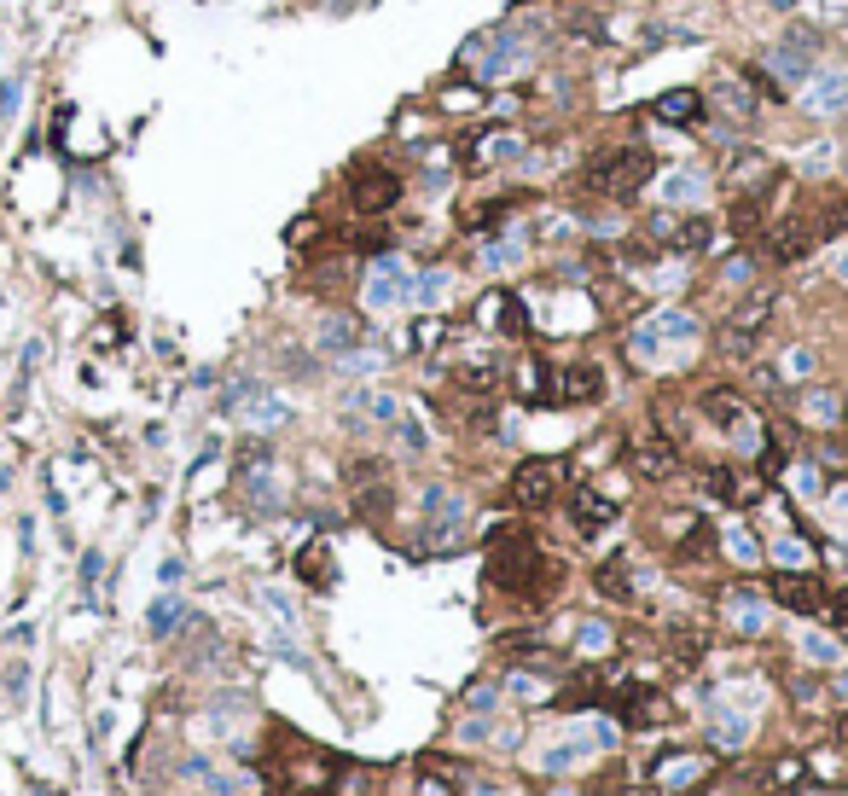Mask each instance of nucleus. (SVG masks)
<instances>
[{"instance_id":"29","label":"nucleus","mask_w":848,"mask_h":796,"mask_svg":"<svg viewBox=\"0 0 848 796\" xmlns=\"http://www.w3.org/2000/svg\"><path fill=\"white\" fill-rule=\"evenodd\" d=\"M320 337H326V349H337V355H344L349 344H354V337H361V326H354V320H326V326H320Z\"/></svg>"},{"instance_id":"7","label":"nucleus","mask_w":848,"mask_h":796,"mask_svg":"<svg viewBox=\"0 0 848 796\" xmlns=\"http://www.w3.org/2000/svg\"><path fill=\"white\" fill-rule=\"evenodd\" d=\"M564 488V460H523L512 471V500L517 506H547Z\"/></svg>"},{"instance_id":"43","label":"nucleus","mask_w":848,"mask_h":796,"mask_svg":"<svg viewBox=\"0 0 848 796\" xmlns=\"http://www.w3.org/2000/svg\"><path fill=\"white\" fill-rule=\"evenodd\" d=\"M419 796H448V791H442V785H424V791H419Z\"/></svg>"},{"instance_id":"22","label":"nucleus","mask_w":848,"mask_h":796,"mask_svg":"<svg viewBox=\"0 0 848 796\" xmlns=\"http://www.w3.org/2000/svg\"><path fill=\"white\" fill-rule=\"evenodd\" d=\"M512 262H523V239H495V245H483V257H477L483 274H506Z\"/></svg>"},{"instance_id":"9","label":"nucleus","mask_w":848,"mask_h":796,"mask_svg":"<svg viewBox=\"0 0 848 796\" xmlns=\"http://www.w3.org/2000/svg\"><path fill=\"white\" fill-rule=\"evenodd\" d=\"M413 297V279H407V268L396 257H378L372 262V279H366V309H401V302Z\"/></svg>"},{"instance_id":"24","label":"nucleus","mask_w":848,"mask_h":796,"mask_svg":"<svg viewBox=\"0 0 848 796\" xmlns=\"http://www.w3.org/2000/svg\"><path fill=\"white\" fill-rule=\"evenodd\" d=\"M634 471H639V477H669V471H674V448H657V443L634 448Z\"/></svg>"},{"instance_id":"35","label":"nucleus","mask_w":848,"mask_h":796,"mask_svg":"<svg viewBox=\"0 0 848 796\" xmlns=\"http://www.w3.org/2000/svg\"><path fill=\"white\" fill-rule=\"evenodd\" d=\"M709 726H715V738H721V744H744V733H750V726H744V716H733V709H721V716L709 721Z\"/></svg>"},{"instance_id":"3","label":"nucleus","mask_w":848,"mask_h":796,"mask_svg":"<svg viewBox=\"0 0 848 796\" xmlns=\"http://www.w3.org/2000/svg\"><path fill=\"white\" fill-rule=\"evenodd\" d=\"M535 575H547L540 547H535L529 535H517V530H500L495 547H488V582L506 587V593H529Z\"/></svg>"},{"instance_id":"21","label":"nucleus","mask_w":848,"mask_h":796,"mask_svg":"<svg viewBox=\"0 0 848 796\" xmlns=\"http://www.w3.org/2000/svg\"><path fill=\"white\" fill-rule=\"evenodd\" d=\"M517 384H523V401H552V366L540 361V355H529V366L517 372Z\"/></svg>"},{"instance_id":"4","label":"nucleus","mask_w":848,"mask_h":796,"mask_svg":"<svg viewBox=\"0 0 848 796\" xmlns=\"http://www.w3.org/2000/svg\"><path fill=\"white\" fill-rule=\"evenodd\" d=\"M349 204L361 215H384L401 204V175L389 163H354L349 169Z\"/></svg>"},{"instance_id":"37","label":"nucleus","mask_w":848,"mask_h":796,"mask_svg":"<svg viewBox=\"0 0 848 796\" xmlns=\"http://www.w3.org/2000/svg\"><path fill=\"white\" fill-rule=\"evenodd\" d=\"M825 611L837 617V634L848 639V587H843V593H831V599H825Z\"/></svg>"},{"instance_id":"39","label":"nucleus","mask_w":848,"mask_h":796,"mask_svg":"<svg viewBox=\"0 0 848 796\" xmlns=\"http://www.w3.org/2000/svg\"><path fill=\"white\" fill-rule=\"evenodd\" d=\"M18 99H24V88H18V82H0V123H7L12 111H18Z\"/></svg>"},{"instance_id":"19","label":"nucleus","mask_w":848,"mask_h":796,"mask_svg":"<svg viewBox=\"0 0 848 796\" xmlns=\"http://www.w3.org/2000/svg\"><path fill=\"white\" fill-rule=\"evenodd\" d=\"M726 175H733L738 186H768V175H773V169H768V158H761V151H750V146H733V151H726Z\"/></svg>"},{"instance_id":"11","label":"nucleus","mask_w":848,"mask_h":796,"mask_svg":"<svg viewBox=\"0 0 848 796\" xmlns=\"http://www.w3.org/2000/svg\"><path fill=\"white\" fill-rule=\"evenodd\" d=\"M802 111H808V116H843V111H848V71L808 76V88H802Z\"/></svg>"},{"instance_id":"41","label":"nucleus","mask_w":848,"mask_h":796,"mask_svg":"<svg viewBox=\"0 0 848 796\" xmlns=\"http://www.w3.org/2000/svg\"><path fill=\"white\" fill-rule=\"evenodd\" d=\"M495 704V686H471V709H488Z\"/></svg>"},{"instance_id":"42","label":"nucleus","mask_w":848,"mask_h":796,"mask_svg":"<svg viewBox=\"0 0 848 796\" xmlns=\"http://www.w3.org/2000/svg\"><path fill=\"white\" fill-rule=\"evenodd\" d=\"M768 7H773V12H790V7H796V0H768Z\"/></svg>"},{"instance_id":"17","label":"nucleus","mask_w":848,"mask_h":796,"mask_svg":"<svg viewBox=\"0 0 848 796\" xmlns=\"http://www.w3.org/2000/svg\"><path fill=\"white\" fill-rule=\"evenodd\" d=\"M610 518H616V506H610L604 495H593V488H575V500H570V523H575V535H599Z\"/></svg>"},{"instance_id":"16","label":"nucleus","mask_w":848,"mask_h":796,"mask_svg":"<svg viewBox=\"0 0 848 796\" xmlns=\"http://www.w3.org/2000/svg\"><path fill=\"white\" fill-rule=\"evenodd\" d=\"M698 408H703L709 425H721V431H738V419L750 413V408L738 401V389H726V384H709L703 396H698Z\"/></svg>"},{"instance_id":"31","label":"nucleus","mask_w":848,"mask_h":796,"mask_svg":"<svg viewBox=\"0 0 848 796\" xmlns=\"http://www.w3.org/2000/svg\"><path fill=\"white\" fill-rule=\"evenodd\" d=\"M180 599H158L151 605V634H175V622H180Z\"/></svg>"},{"instance_id":"44","label":"nucleus","mask_w":848,"mask_h":796,"mask_svg":"<svg viewBox=\"0 0 848 796\" xmlns=\"http://www.w3.org/2000/svg\"><path fill=\"white\" fill-rule=\"evenodd\" d=\"M837 733H843V744H848V721H843V726H837Z\"/></svg>"},{"instance_id":"18","label":"nucleus","mask_w":848,"mask_h":796,"mask_svg":"<svg viewBox=\"0 0 848 796\" xmlns=\"http://www.w3.org/2000/svg\"><path fill=\"white\" fill-rule=\"evenodd\" d=\"M663 198H669V204H703V198H709V175H703V169H674V175L663 181Z\"/></svg>"},{"instance_id":"12","label":"nucleus","mask_w":848,"mask_h":796,"mask_svg":"<svg viewBox=\"0 0 848 796\" xmlns=\"http://www.w3.org/2000/svg\"><path fill=\"white\" fill-rule=\"evenodd\" d=\"M773 593H778V605H790L796 617H820L825 611V587L813 582V575L785 570V575H773Z\"/></svg>"},{"instance_id":"23","label":"nucleus","mask_w":848,"mask_h":796,"mask_svg":"<svg viewBox=\"0 0 848 796\" xmlns=\"http://www.w3.org/2000/svg\"><path fill=\"white\" fill-rule=\"evenodd\" d=\"M599 593H604V599H634V570H627L622 558L599 564Z\"/></svg>"},{"instance_id":"5","label":"nucleus","mask_w":848,"mask_h":796,"mask_svg":"<svg viewBox=\"0 0 848 796\" xmlns=\"http://www.w3.org/2000/svg\"><path fill=\"white\" fill-rule=\"evenodd\" d=\"M761 64H768V71H778L785 82H808L813 64H820V36H813V29H796V36L773 41L768 53H761Z\"/></svg>"},{"instance_id":"10","label":"nucleus","mask_w":848,"mask_h":796,"mask_svg":"<svg viewBox=\"0 0 848 796\" xmlns=\"http://www.w3.org/2000/svg\"><path fill=\"white\" fill-rule=\"evenodd\" d=\"M813 245H820V233H813L808 215H785L768 233V262H802V257H813Z\"/></svg>"},{"instance_id":"32","label":"nucleus","mask_w":848,"mask_h":796,"mask_svg":"<svg viewBox=\"0 0 848 796\" xmlns=\"http://www.w3.org/2000/svg\"><path fill=\"white\" fill-rule=\"evenodd\" d=\"M575 646H582V651H604L610 646V629H604V622H575Z\"/></svg>"},{"instance_id":"13","label":"nucleus","mask_w":848,"mask_h":796,"mask_svg":"<svg viewBox=\"0 0 848 796\" xmlns=\"http://www.w3.org/2000/svg\"><path fill=\"white\" fill-rule=\"evenodd\" d=\"M604 396V372L593 366V361H575V366H564L558 372V384H552V401H599Z\"/></svg>"},{"instance_id":"2","label":"nucleus","mask_w":848,"mask_h":796,"mask_svg":"<svg viewBox=\"0 0 848 796\" xmlns=\"http://www.w3.org/2000/svg\"><path fill=\"white\" fill-rule=\"evenodd\" d=\"M651 151L646 146H627V151H604V158H593L582 169V186L587 192L610 198V204H627V198H639L651 186Z\"/></svg>"},{"instance_id":"27","label":"nucleus","mask_w":848,"mask_h":796,"mask_svg":"<svg viewBox=\"0 0 848 796\" xmlns=\"http://www.w3.org/2000/svg\"><path fill=\"white\" fill-rule=\"evenodd\" d=\"M715 99H721V105H726V111H733V116H738V123H750V116H756V99H750V94H744V88H738V82H715Z\"/></svg>"},{"instance_id":"1","label":"nucleus","mask_w":848,"mask_h":796,"mask_svg":"<svg viewBox=\"0 0 848 796\" xmlns=\"http://www.w3.org/2000/svg\"><path fill=\"white\" fill-rule=\"evenodd\" d=\"M540 36V24H506V29H483V36H471L460 47V64H471L477 71V88H488V82H500L506 71H517L523 59H529V47Z\"/></svg>"},{"instance_id":"6","label":"nucleus","mask_w":848,"mask_h":796,"mask_svg":"<svg viewBox=\"0 0 848 796\" xmlns=\"http://www.w3.org/2000/svg\"><path fill=\"white\" fill-rule=\"evenodd\" d=\"M691 337H698V320H691L686 309H663V314H651L646 326L627 337V344H634L639 361H651V355L663 349V344H691Z\"/></svg>"},{"instance_id":"8","label":"nucleus","mask_w":848,"mask_h":796,"mask_svg":"<svg viewBox=\"0 0 848 796\" xmlns=\"http://www.w3.org/2000/svg\"><path fill=\"white\" fill-rule=\"evenodd\" d=\"M768 314H773V297H768V291H761V297H744L738 314L726 320V332H721V349H726V355H750V349H756V332L768 326Z\"/></svg>"},{"instance_id":"26","label":"nucleus","mask_w":848,"mask_h":796,"mask_svg":"<svg viewBox=\"0 0 848 796\" xmlns=\"http://www.w3.org/2000/svg\"><path fill=\"white\" fill-rule=\"evenodd\" d=\"M802 413L813 419V425H837V419H843V401H837V389H813V396L802 401Z\"/></svg>"},{"instance_id":"14","label":"nucleus","mask_w":848,"mask_h":796,"mask_svg":"<svg viewBox=\"0 0 848 796\" xmlns=\"http://www.w3.org/2000/svg\"><path fill=\"white\" fill-rule=\"evenodd\" d=\"M651 116H657V123H669V128H698L703 123V99L691 88H674V94H663L651 105Z\"/></svg>"},{"instance_id":"25","label":"nucleus","mask_w":848,"mask_h":796,"mask_svg":"<svg viewBox=\"0 0 848 796\" xmlns=\"http://www.w3.org/2000/svg\"><path fill=\"white\" fill-rule=\"evenodd\" d=\"M657 779H663L669 791L698 785V779H703V761H698V756H674V761H663V773H657Z\"/></svg>"},{"instance_id":"15","label":"nucleus","mask_w":848,"mask_h":796,"mask_svg":"<svg viewBox=\"0 0 848 796\" xmlns=\"http://www.w3.org/2000/svg\"><path fill=\"white\" fill-rule=\"evenodd\" d=\"M726 617H733L738 634H761L768 629V599H761L756 587H733L726 593Z\"/></svg>"},{"instance_id":"20","label":"nucleus","mask_w":848,"mask_h":796,"mask_svg":"<svg viewBox=\"0 0 848 796\" xmlns=\"http://www.w3.org/2000/svg\"><path fill=\"white\" fill-rule=\"evenodd\" d=\"M297 575L309 587H332V547L326 540H309V547L297 552Z\"/></svg>"},{"instance_id":"33","label":"nucleus","mask_w":848,"mask_h":796,"mask_svg":"<svg viewBox=\"0 0 848 796\" xmlns=\"http://www.w3.org/2000/svg\"><path fill=\"white\" fill-rule=\"evenodd\" d=\"M703 488H709V495H715V500H738V477H733V471H726V465L703 471Z\"/></svg>"},{"instance_id":"30","label":"nucleus","mask_w":848,"mask_h":796,"mask_svg":"<svg viewBox=\"0 0 848 796\" xmlns=\"http://www.w3.org/2000/svg\"><path fill=\"white\" fill-rule=\"evenodd\" d=\"M413 297H419V302L448 297V268H431V274H419V279H413Z\"/></svg>"},{"instance_id":"40","label":"nucleus","mask_w":848,"mask_h":796,"mask_svg":"<svg viewBox=\"0 0 848 796\" xmlns=\"http://www.w3.org/2000/svg\"><path fill=\"white\" fill-rule=\"evenodd\" d=\"M726 279H733V285L750 279V257H733V262H726Z\"/></svg>"},{"instance_id":"45","label":"nucleus","mask_w":848,"mask_h":796,"mask_svg":"<svg viewBox=\"0 0 848 796\" xmlns=\"http://www.w3.org/2000/svg\"><path fill=\"white\" fill-rule=\"evenodd\" d=\"M837 268H843V279H848V257H843V262H837Z\"/></svg>"},{"instance_id":"38","label":"nucleus","mask_w":848,"mask_h":796,"mask_svg":"<svg viewBox=\"0 0 848 796\" xmlns=\"http://www.w3.org/2000/svg\"><path fill=\"white\" fill-rule=\"evenodd\" d=\"M250 419H257V425H285V408H279V401H257Z\"/></svg>"},{"instance_id":"34","label":"nucleus","mask_w":848,"mask_h":796,"mask_svg":"<svg viewBox=\"0 0 848 796\" xmlns=\"http://www.w3.org/2000/svg\"><path fill=\"white\" fill-rule=\"evenodd\" d=\"M726 552H733L738 564H756V558H761V547L750 540V530H738V523H733V530H726Z\"/></svg>"},{"instance_id":"36","label":"nucleus","mask_w":848,"mask_h":796,"mask_svg":"<svg viewBox=\"0 0 848 796\" xmlns=\"http://www.w3.org/2000/svg\"><path fill=\"white\" fill-rule=\"evenodd\" d=\"M442 332H448L442 320H419V326H413V344H419V349H431V344H442Z\"/></svg>"},{"instance_id":"28","label":"nucleus","mask_w":848,"mask_h":796,"mask_svg":"<svg viewBox=\"0 0 848 796\" xmlns=\"http://www.w3.org/2000/svg\"><path fill=\"white\" fill-rule=\"evenodd\" d=\"M506 210H512V198H488V204H477V210L465 215V227H471V233H495Z\"/></svg>"}]
</instances>
